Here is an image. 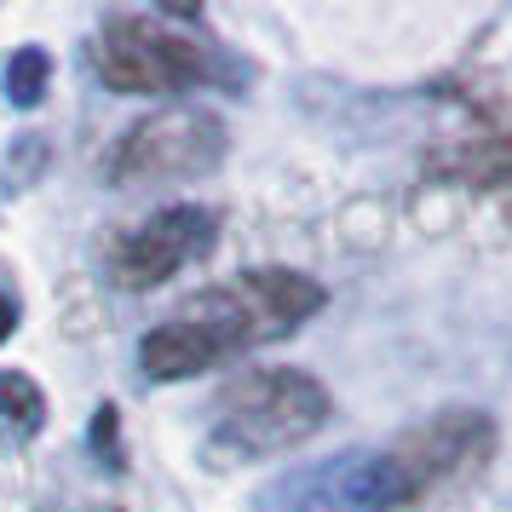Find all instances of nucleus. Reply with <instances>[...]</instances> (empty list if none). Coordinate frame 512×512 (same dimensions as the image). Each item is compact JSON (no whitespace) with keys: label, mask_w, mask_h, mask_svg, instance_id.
<instances>
[{"label":"nucleus","mask_w":512,"mask_h":512,"mask_svg":"<svg viewBox=\"0 0 512 512\" xmlns=\"http://www.w3.org/2000/svg\"><path fill=\"white\" fill-rule=\"evenodd\" d=\"M12 328H18V305H12V300H6V294H0V340H6Z\"/></svg>","instance_id":"nucleus-11"},{"label":"nucleus","mask_w":512,"mask_h":512,"mask_svg":"<svg viewBox=\"0 0 512 512\" xmlns=\"http://www.w3.org/2000/svg\"><path fill=\"white\" fill-rule=\"evenodd\" d=\"M110 438H116V409H98V420H93V443L104 449Z\"/></svg>","instance_id":"nucleus-10"},{"label":"nucleus","mask_w":512,"mask_h":512,"mask_svg":"<svg viewBox=\"0 0 512 512\" xmlns=\"http://www.w3.org/2000/svg\"><path fill=\"white\" fill-rule=\"evenodd\" d=\"M47 52L41 47H24L12 52V64H6V98L18 104V110H35L41 104V93H47Z\"/></svg>","instance_id":"nucleus-9"},{"label":"nucleus","mask_w":512,"mask_h":512,"mask_svg":"<svg viewBox=\"0 0 512 512\" xmlns=\"http://www.w3.org/2000/svg\"><path fill=\"white\" fill-rule=\"evenodd\" d=\"M489 449H495V426H489L478 409H443L438 420L403 432V438L380 455V461H386L392 501L409 507V501H420V495H432V489H443V484H461V478H472V472L489 461Z\"/></svg>","instance_id":"nucleus-4"},{"label":"nucleus","mask_w":512,"mask_h":512,"mask_svg":"<svg viewBox=\"0 0 512 512\" xmlns=\"http://www.w3.org/2000/svg\"><path fill=\"white\" fill-rule=\"evenodd\" d=\"M219 156V121L202 110H167L156 121H139L116 156V179H139V173H196Z\"/></svg>","instance_id":"nucleus-6"},{"label":"nucleus","mask_w":512,"mask_h":512,"mask_svg":"<svg viewBox=\"0 0 512 512\" xmlns=\"http://www.w3.org/2000/svg\"><path fill=\"white\" fill-rule=\"evenodd\" d=\"M328 392L305 369H254L213 397V455H282L323 432Z\"/></svg>","instance_id":"nucleus-2"},{"label":"nucleus","mask_w":512,"mask_h":512,"mask_svg":"<svg viewBox=\"0 0 512 512\" xmlns=\"http://www.w3.org/2000/svg\"><path fill=\"white\" fill-rule=\"evenodd\" d=\"M265 501H271V507L288 501V512H397L380 455H340L334 466L294 472V478L277 484Z\"/></svg>","instance_id":"nucleus-7"},{"label":"nucleus","mask_w":512,"mask_h":512,"mask_svg":"<svg viewBox=\"0 0 512 512\" xmlns=\"http://www.w3.org/2000/svg\"><path fill=\"white\" fill-rule=\"evenodd\" d=\"M93 58L104 87H116L127 98L185 93L208 75V47L179 35V29H167V18H116V24H104Z\"/></svg>","instance_id":"nucleus-3"},{"label":"nucleus","mask_w":512,"mask_h":512,"mask_svg":"<svg viewBox=\"0 0 512 512\" xmlns=\"http://www.w3.org/2000/svg\"><path fill=\"white\" fill-rule=\"evenodd\" d=\"M323 300V282H311L305 271L259 265L225 288L185 300L162 328H150L139 340V369L150 380H185L196 369H213L236 351H254L288 328H300L311 311H323Z\"/></svg>","instance_id":"nucleus-1"},{"label":"nucleus","mask_w":512,"mask_h":512,"mask_svg":"<svg viewBox=\"0 0 512 512\" xmlns=\"http://www.w3.org/2000/svg\"><path fill=\"white\" fill-rule=\"evenodd\" d=\"M213 225H219V219H213L208 208H190V202L127 225V231L110 242V277H116V288L144 294V288L167 282L179 265H190L196 254L213 248Z\"/></svg>","instance_id":"nucleus-5"},{"label":"nucleus","mask_w":512,"mask_h":512,"mask_svg":"<svg viewBox=\"0 0 512 512\" xmlns=\"http://www.w3.org/2000/svg\"><path fill=\"white\" fill-rule=\"evenodd\" d=\"M0 420L12 426V432H41V420H47V397H41V386L29 380V374L6 369L0 374Z\"/></svg>","instance_id":"nucleus-8"}]
</instances>
